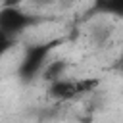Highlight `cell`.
Masks as SVG:
<instances>
[{
	"instance_id": "obj_3",
	"label": "cell",
	"mask_w": 123,
	"mask_h": 123,
	"mask_svg": "<svg viewBox=\"0 0 123 123\" xmlns=\"http://www.w3.org/2000/svg\"><path fill=\"white\" fill-rule=\"evenodd\" d=\"M121 54H123V46H121Z\"/></svg>"
},
{
	"instance_id": "obj_2",
	"label": "cell",
	"mask_w": 123,
	"mask_h": 123,
	"mask_svg": "<svg viewBox=\"0 0 123 123\" xmlns=\"http://www.w3.org/2000/svg\"><path fill=\"white\" fill-rule=\"evenodd\" d=\"M33 2H50V0H33Z\"/></svg>"
},
{
	"instance_id": "obj_1",
	"label": "cell",
	"mask_w": 123,
	"mask_h": 123,
	"mask_svg": "<svg viewBox=\"0 0 123 123\" xmlns=\"http://www.w3.org/2000/svg\"><path fill=\"white\" fill-rule=\"evenodd\" d=\"M0 23H2V31L4 33H12V31L19 29L25 23V17H23V13L15 12V8H4Z\"/></svg>"
}]
</instances>
